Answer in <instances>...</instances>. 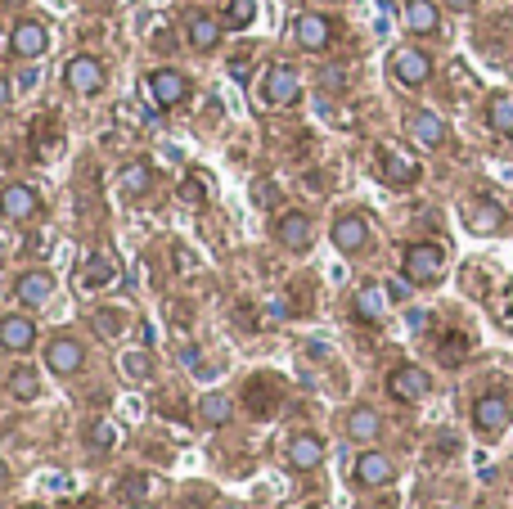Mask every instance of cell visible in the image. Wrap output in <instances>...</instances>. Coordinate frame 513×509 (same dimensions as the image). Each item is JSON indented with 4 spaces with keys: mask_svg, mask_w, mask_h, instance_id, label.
I'll return each instance as SVG.
<instances>
[{
    "mask_svg": "<svg viewBox=\"0 0 513 509\" xmlns=\"http://www.w3.org/2000/svg\"><path fill=\"white\" fill-rule=\"evenodd\" d=\"M486 122H491V131L513 135V95H495V100L486 104Z\"/></svg>",
    "mask_w": 513,
    "mask_h": 509,
    "instance_id": "83f0119b",
    "label": "cell"
},
{
    "mask_svg": "<svg viewBox=\"0 0 513 509\" xmlns=\"http://www.w3.org/2000/svg\"><path fill=\"white\" fill-rule=\"evenodd\" d=\"M270 392H279V388H275L270 379H257L252 392H248V410H252V415H270Z\"/></svg>",
    "mask_w": 513,
    "mask_h": 509,
    "instance_id": "836d02e7",
    "label": "cell"
},
{
    "mask_svg": "<svg viewBox=\"0 0 513 509\" xmlns=\"http://www.w3.org/2000/svg\"><path fill=\"white\" fill-rule=\"evenodd\" d=\"M442 360H446V366H460V360H464V338H446L442 343Z\"/></svg>",
    "mask_w": 513,
    "mask_h": 509,
    "instance_id": "d590c367",
    "label": "cell"
},
{
    "mask_svg": "<svg viewBox=\"0 0 513 509\" xmlns=\"http://www.w3.org/2000/svg\"><path fill=\"white\" fill-rule=\"evenodd\" d=\"M351 316L360 325H379L383 320V294H379L374 284H365V288H356V294H351Z\"/></svg>",
    "mask_w": 513,
    "mask_h": 509,
    "instance_id": "603a6c76",
    "label": "cell"
},
{
    "mask_svg": "<svg viewBox=\"0 0 513 509\" xmlns=\"http://www.w3.org/2000/svg\"><path fill=\"white\" fill-rule=\"evenodd\" d=\"M45 45H50V36H45V28L41 23H19L14 28V36H10V50L19 54V59H36V54H45Z\"/></svg>",
    "mask_w": 513,
    "mask_h": 509,
    "instance_id": "44dd1931",
    "label": "cell"
},
{
    "mask_svg": "<svg viewBox=\"0 0 513 509\" xmlns=\"http://www.w3.org/2000/svg\"><path fill=\"white\" fill-rule=\"evenodd\" d=\"M464 222H469L473 235H495V230L504 226V207H500L495 198H473L469 212H464Z\"/></svg>",
    "mask_w": 513,
    "mask_h": 509,
    "instance_id": "5bb4252c",
    "label": "cell"
},
{
    "mask_svg": "<svg viewBox=\"0 0 513 509\" xmlns=\"http://www.w3.org/2000/svg\"><path fill=\"white\" fill-rule=\"evenodd\" d=\"M180 360L185 366H198V347H180Z\"/></svg>",
    "mask_w": 513,
    "mask_h": 509,
    "instance_id": "b9f144b4",
    "label": "cell"
},
{
    "mask_svg": "<svg viewBox=\"0 0 513 509\" xmlns=\"http://www.w3.org/2000/svg\"><path fill=\"white\" fill-rule=\"evenodd\" d=\"M446 5H451V10H455V14H469V10H473V5H477V0H446Z\"/></svg>",
    "mask_w": 513,
    "mask_h": 509,
    "instance_id": "60d3db41",
    "label": "cell"
},
{
    "mask_svg": "<svg viewBox=\"0 0 513 509\" xmlns=\"http://www.w3.org/2000/svg\"><path fill=\"white\" fill-rule=\"evenodd\" d=\"M428 388H432V379H428V370H419V366H397V370L388 375V392H392L397 401H423Z\"/></svg>",
    "mask_w": 513,
    "mask_h": 509,
    "instance_id": "8992f818",
    "label": "cell"
},
{
    "mask_svg": "<svg viewBox=\"0 0 513 509\" xmlns=\"http://www.w3.org/2000/svg\"><path fill=\"white\" fill-rule=\"evenodd\" d=\"M298 95H302L298 68H293V63H275V68L266 72V100H270L275 109H284V104H293Z\"/></svg>",
    "mask_w": 513,
    "mask_h": 509,
    "instance_id": "5b68a950",
    "label": "cell"
},
{
    "mask_svg": "<svg viewBox=\"0 0 513 509\" xmlns=\"http://www.w3.org/2000/svg\"><path fill=\"white\" fill-rule=\"evenodd\" d=\"M113 442H117L113 424H104V419H91V424H86V447H91V451H108Z\"/></svg>",
    "mask_w": 513,
    "mask_h": 509,
    "instance_id": "f546056e",
    "label": "cell"
},
{
    "mask_svg": "<svg viewBox=\"0 0 513 509\" xmlns=\"http://www.w3.org/2000/svg\"><path fill=\"white\" fill-rule=\"evenodd\" d=\"M117 491H122V500H126V505H144V500H154L163 487H158L154 478H144V473H126Z\"/></svg>",
    "mask_w": 513,
    "mask_h": 509,
    "instance_id": "484cf974",
    "label": "cell"
},
{
    "mask_svg": "<svg viewBox=\"0 0 513 509\" xmlns=\"http://www.w3.org/2000/svg\"><path fill=\"white\" fill-rule=\"evenodd\" d=\"M185 32H189V45H194V50H212L216 41H221V28H216V19H207V14H194V19L185 23Z\"/></svg>",
    "mask_w": 513,
    "mask_h": 509,
    "instance_id": "4316f807",
    "label": "cell"
},
{
    "mask_svg": "<svg viewBox=\"0 0 513 509\" xmlns=\"http://www.w3.org/2000/svg\"><path fill=\"white\" fill-rule=\"evenodd\" d=\"M5 104H10V82L0 77V109H5Z\"/></svg>",
    "mask_w": 513,
    "mask_h": 509,
    "instance_id": "7bdbcfd3",
    "label": "cell"
},
{
    "mask_svg": "<svg viewBox=\"0 0 513 509\" xmlns=\"http://www.w3.org/2000/svg\"><path fill=\"white\" fill-rule=\"evenodd\" d=\"M5 487H10V465L0 460V491H5Z\"/></svg>",
    "mask_w": 513,
    "mask_h": 509,
    "instance_id": "ee69618b",
    "label": "cell"
},
{
    "mask_svg": "<svg viewBox=\"0 0 513 509\" xmlns=\"http://www.w3.org/2000/svg\"><path fill=\"white\" fill-rule=\"evenodd\" d=\"M113 279H117L113 253H95V257H86V266L77 271V288H82V294H100V288H108Z\"/></svg>",
    "mask_w": 513,
    "mask_h": 509,
    "instance_id": "30bf717a",
    "label": "cell"
},
{
    "mask_svg": "<svg viewBox=\"0 0 513 509\" xmlns=\"http://www.w3.org/2000/svg\"><path fill=\"white\" fill-rule=\"evenodd\" d=\"M0 212H5L10 222H32V216L41 212V198L28 185H5L0 190Z\"/></svg>",
    "mask_w": 513,
    "mask_h": 509,
    "instance_id": "8fae6325",
    "label": "cell"
},
{
    "mask_svg": "<svg viewBox=\"0 0 513 509\" xmlns=\"http://www.w3.org/2000/svg\"><path fill=\"white\" fill-rule=\"evenodd\" d=\"M0 509H5V505H0Z\"/></svg>",
    "mask_w": 513,
    "mask_h": 509,
    "instance_id": "bcb514c9",
    "label": "cell"
},
{
    "mask_svg": "<svg viewBox=\"0 0 513 509\" xmlns=\"http://www.w3.org/2000/svg\"><path fill=\"white\" fill-rule=\"evenodd\" d=\"M149 91H154V104H158V109H176V104L189 100V82H185V72H176V68L149 72Z\"/></svg>",
    "mask_w": 513,
    "mask_h": 509,
    "instance_id": "7a4b0ae2",
    "label": "cell"
},
{
    "mask_svg": "<svg viewBox=\"0 0 513 509\" xmlns=\"http://www.w3.org/2000/svg\"><path fill=\"white\" fill-rule=\"evenodd\" d=\"M149 185H154L149 163H131V167H122V190H126V194H149Z\"/></svg>",
    "mask_w": 513,
    "mask_h": 509,
    "instance_id": "f1b7e54d",
    "label": "cell"
},
{
    "mask_svg": "<svg viewBox=\"0 0 513 509\" xmlns=\"http://www.w3.org/2000/svg\"><path fill=\"white\" fill-rule=\"evenodd\" d=\"M14 294H19V303L41 307V303H50V294H54V275H50V271H23Z\"/></svg>",
    "mask_w": 513,
    "mask_h": 509,
    "instance_id": "e0dca14e",
    "label": "cell"
},
{
    "mask_svg": "<svg viewBox=\"0 0 513 509\" xmlns=\"http://www.w3.org/2000/svg\"><path fill=\"white\" fill-rule=\"evenodd\" d=\"M122 370H126L131 379H149V375H154V360L144 356V351H126V356H122Z\"/></svg>",
    "mask_w": 513,
    "mask_h": 509,
    "instance_id": "e575fe53",
    "label": "cell"
},
{
    "mask_svg": "<svg viewBox=\"0 0 513 509\" xmlns=\"http://www.w3.org/2000/svg\"><path fill=\"white\" fill-rule=\"evenodd\" d=\"M509 419H513V410H509V401L500 392H486V397L473 401V424L486 432V438H500V432L509 428Z\"/></svg>",
    "mask_w": 513,
    "mask_h": 509,
    "instance_id": "3957f363",
    "label": "cell"
},
{
    "mask_svg": "<svg viewBox=\"0 0 513 509\" xmlns=\"http://www.w3.org/2000/svg\"><path fill=\"white\" fill-rule=\"evenodd\" d=\"M198 415H203V424H207V428H221V424H230L235 401H230L226 392H207V397L198 401Z\"/></svg>",
    "mask_w": 513,
    "mask_h": 509,
    "instance_id": "d4e9b609",
    "label": "cell"
},
{
    "mask_svg": "<svg viewBox=\"0 0 513 509\" xmlns=\"http://www.w3.org/2000/svg\"><path fill=\"white\" fill-rule=\"evenodd\" d=\"M91 325H95V334H104V338H117V334L126 329V320H122V311H113V307H104V311H95V316H91Z\"/></svg>",
    "mask_w": 513,
    "mask_h": 509,
    "instance_id": "1f68e13d",
    "label": "cell"
},
{
    "mask_svg": "<svg viewBox=\"0 0 513 509\" xmlns=\"http://www.w3.org/2000/svg\"><path fill=\"white\" fill-rule=\"evenodd\" d=\"M392 72H397V82L401 86H423L428 77H432V59L423 54V50H397L392 54Z\"/></svg>",
    "mask_w": 513,
    "mask_h": 509,
    "instance_id": "9c48e42d",
    "label": "cell"
},
{
    "mask_svg": "<svg viewBox=\"0 0 513 509\" xmlns=\"http://www.w3.org/2000/svg\"><path fill=\"white\" fill-rule=\"evenodd\" d=\"M36 343V325L28 316H5L0 320V347L5 351H28Z\"/></svg>",
    "mask_w": 513,
    "mask_h": 509,
    "instance_id": "ffe728a7",
    "label": "cell"
},
{
    "mask_svg": "<svg viewBox=\"0 0 513 509\" xmlns=\"http://www.w3.org/2000/svg\"><path fill=\"white\" fill-rule=\"evenodd\" d=\"M329 235H333L338 253H365L370 248V226H365V216H356V212H342Z\"/></svg>",
    "mask_w": 513,
    "mask_h": 509,
    "instance_id": "ba28073f",
    "label": "cell"
},
{
    "mask_svg": "<svg viewBox=\"0 0 513 509\" xmlns=\"http://www.w3.org/2000/svg\"><path fill=\"white\" fill-rule=\"evenodd\" d=\"M45 366H50L54 375H77V370L86 366V347H82L77 338H50Z\"/></svg>",
    "mask_w": 513,
    "mask_h": 509,
    "instance_id": "52a82bcc",
    "label": "cell"
},
{
    "mask_svg": "<svg viewBox=\"0 0 513 509\" xmlns=\"http://www.w3.org/2000/svg\"><path fill=\"white\" fill-rule=\"evenodd\" d=\"M63 82L77 91V95H95L104 86V63L95 54H77L68 68H63Z\"/></svg>",
    "mask_w": 513,
    "mask_h": 509,
    "instance_id": "277c9868",
    "label": "cell"
},
{
    "mask_svg": "<svg viewBox=\"0 0 513 509\" xmlns=\"http://www.w3.org/2000/svg\"><path fill=\"white\" fill-rule=\"evenodd\" d=\"M388 298H397V303H405V298H410V284H401V279H392V284H388Z\"/></svg>",
    "mask_w": 513,
    "mask_h": 509,
    "instance_id": "74e56055",
    "label": "cell"
},
{
    "mask_svg": "<svg viewBox=\"0 0 513 509\" xmlns=\"http://www.w3.org/2000/svg\"><path fill=\"white\" fill-rule=\"evenodd\" d=\"M221 509H230V505H221Z\"/></svg>",
    "mask_w": 513,
    "mask_h": 509,
    "instance_id": "f6af8a7d",
    "label": "cell"
},
{
    "mask_svg": "<svg viewBox=\"0 0 513 509\" xmlns=\"http://www.w3.org/2000/svg\"><path fill=\"white\" fill-rule=\"evenodd\" d=\"M342 82H347V77H342V68H329V72H325V86L342 91Z\"/></svg>",
    "mask_w": 513,
    "mask_h": 509,
    "instance_id": "f35d334b",
    "label": "cell"
},
{
    "mask_svg": "<svg viewBox=\"0 0 513 509\" xmlns=\"http://www.w3.org/2000/svg\"><path fill=\"white\" fill-rule=\"evenodd\" d=\"M405 28L419 32V36H432L437 28H442V14H437L432 0H410L405 5Z\"/></svg>",
    "mask_w": 513,
    "mask_h": 509,
    "instance_id": "cb8c5ba5",
    "label": "cell"
},
{
    "mask_svg": "<svg viewBox=\"0 0 513 509\" xmlns=\"http://www.w3.org/2000/svg\"><path fill=\"white\" fill-rule=\"evenodd\" d=\"M257 19V0H226V23L230 28H248Z\"/></svg>",
    "mask_w": 513,
    "mask_h": 509,
    "instance_id": "4dcf8cb0",
    "label": "cell"
},
{
    "mask_svg": "<svg viewBox=\"0 0 513 509\" xmlns=\"http://www.w3.org/2000/svg\"><path fill=\"white\" fill-rule=\"evenodd\" d=\"M275 239L288 248V253H302L311 244V222H307V212H284L279 222H275Z\"/></svg>",
    "mask_w": 513,
    "mask_h": 509,
    "instance_id": "4fadbf2b",
    "label": "cell"
},
{
    "mask_svg": "<svg viewBox=\"0 0 513 509\" xmlns=\"http://www.w3.org/2000/svg\"><path fill=\"white\" fill-rule=\"evenodd\" d=\"M392 460L383 456V451H365L360 460H356V482L360 487H383V482H392Z\"/></svg>",
    "mask_w": 513,
    "mask_h": 509,
    "instance_id": "ac0fdd59",
    "label": "cell"
},
{
    "mask_svg": "<svg viewBox=\"0 0 513 509\" xmlns=\"http://www.w3.org/2000/svg\"><path fill=\"white\" fill-rule=\"evenodd\" d=\"M379 428H383V419H379L374 406H356V410L347 415V438H351V442H374Z\"/></svg>",
    "mask_w": 513,
    "mask_h": 509,
    "instance_id": "7402d4cb",
    "label": "cell"
},
{
    "mask_svg": "<svg viewBox=\"0 0 513 509\" xmlns=\"http://www.w3.org/2000/svg\"><path fill=\"white\" fill-rule=\"evenodd\" d=\"M405 135H410L414 144H423V149H437V144L446 140V122L437 117V113H423V109H414V113L405 117Z\"/></svg>",
    "mask_w": 513,
    "mask_h": 509,
    "instance_id": "7c38bea8",
    "label": "cell"
},
{
    "mask_svg": "<svg viewBox=\"0 0 513 509\" xmlns=\"http://www.w3.org/2000/svg\"><path fill=\"white\" fill-rule=\"evenodd\" d=\"M311 509H316V505H311Z\"/></svg>",
    "mask_w": 513,
    "mask_h": 509,
    "instance_id": "7dc6e473",
    "label": "cell"
},
{
    "mask_svg": "<svg viewBox=\"0 0 513 509\" xmlns=\"http://www.w3.org/2000/svg\"><path fill=\"white\" fill-rule=\"evenodd\" d=\"M379 167H383V181H392V185H414L419 181V163L414 158H405L401 149H379Z\"/></svg>",
    "mask_w": 513,
    "mask_h": 509,
    "instance_id": "2e32d148",
    "label": "cell"
},
{
    "mask_svg": "<svg viewBox=\"0 0 513 509\" xmlns=\"http://www.w3.org/2000/svg\"><path fill=\"white\" fill-rule=\"evenodd\" d=\"M320 460H325V442L316 438V432H298V438L288 442V465H293V469L307 473V469H316Z\"/></svg>",
    "mask_w": 513,
    "mask_h": 509,
    "instance_id": "d6986e66",
    "label": "cell"
},
{
    "mask_svg": "<svg viewBox=\"0 0 513 509\" xmlns=\"http://www.w3.org/2000/svg\"><path fill=\"white\" fill-rule=\"evenodd\" d=\"M10 392H14L19 401H32V397L41 392V384H36V375L23 366V370H14V375H10Z\"/></svg>",
    "mask_w": 513,
    "mask_h": 509,
    "instance_id": "d6a6232c",
    "label": "cell"
},
{
    "mask_svg": "<svg viewBox=\"0 0 513 509\" xmlns=\"http://www.w3.org/2000/svg\"><path fill=\"white\" fill-rule=\"evenodd\" d=\"M442 266H446V257H442V248H437V244H410L405 248V279L410 284L442 279Z\"/></svg>",
    "mask_w": 513,
    "mask_h": 509,
    "instance_id": "6da1fadb",
    "label": "cell"
},
{
    "mask_svg": "<svg viewBox=\"0 0 513 509\" xmlns=\"http://www.w3.org/2000/svg\"><path fill=\"white\" fill-rule=\"evenodd\" d=\"M293 36H298L302 50H325L333 41V23L325 14H302L298 23H293Z\"/></svg>",
    "mask_w": 513,
    "mask_h": 509,
    "instance_id": "9a60e30c",
    "label": "cell"
},
{
    "mask_svg": "<svg viewBox=\"0 0 513 509\" xmlns=\"http://www.w3.org/2000/svg\"><path fill=\"white\" fill-rule=\"evenodd\" d=\"M180 198H185V203H203V198H207V190H203L198 181H180Z\"/></svg>",
    "mask_w": 513,
    "mask_h": 509,
    "instance_id": "8d00e7d4",
    "label": "cell"
},
{
    "mask_svg": "<svg viewBox=\"0 0 513 509\" xmlns=\"http://www.w3.org/2000/svg\"><path fill=\"white\" fill-rule=\"evenodd\" d=\"M230 72H235V77H248V59H244V54L230 59Z\"/></svg>",
    "mask_w": 513,
    "mask_h": 509,
    "instance_id": "ab89813d",
    "label": "cell"
}]
</instances>
